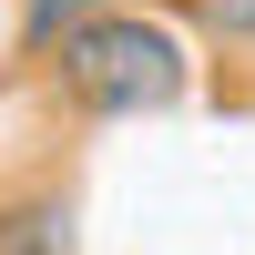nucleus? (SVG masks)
<instances>
[{
	"label": "nucleus",
	"mask_w": 255,
	"mask_h": 255,
	"mask_svg": "<svg viewBox=\"0 0 255 255\" xmlns=\"http://www.w3.org/2000/svg\"><path fill=\"white\" fill-rule=\"evenodd\" d=\"M92 10H113V0H20V41L31 51H51L72 20H92Z\"/></svg>",
	"instance_id": "7ed1b4c3"
},
{
	"label": "nucleus",
	"mask_w": 255,
	"mask_h": 255,
	"mask_svg": "<svg viewBox=\"0 0 255 255\" xmlns=\"http://www.w3.org/2000/svg\"><path fill=\"white\" fill-rule=\"evenodd\" d=\"M184 20H194L204 41H235V51L255 41V0H184Z\"/></svg>",
	"instance_id": "20e7f679"
},
{
	"label": "nucleus",
	"mask_w": 255,
	"mask_h": 255,
	"mask_svg": "<svg viewBox=\"0 0 255 255\" xmlns=\"http://www.w3.org/2000/svg\"><path fill=\"white\" fill-rule=\"evenodd\" d=\"M51 82L72 113L92 123H143V113H174L184 102V41L143 10H92L51 41Z\"/></svg>",
	"instance_id": "f257e3e1"
},
{
	"label": "nucleus",
	"mask_w": 255,
	"mask_h": 255,
	"mask_svg": "<svg viewBox=\"0 0 255 255\" xmlns=\"http://www.w3.org/2000/svg\"><path fill=\"white\" fill-rule=\"evenodd\" d=\"M0 255H72V194H20V204H0Z\"/></svg>",
	"instance_id": "f03ea898"
}]
</instances>
